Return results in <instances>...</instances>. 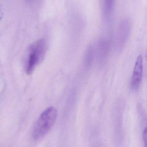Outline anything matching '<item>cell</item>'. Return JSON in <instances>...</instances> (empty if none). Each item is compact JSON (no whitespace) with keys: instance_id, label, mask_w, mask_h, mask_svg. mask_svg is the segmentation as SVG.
<instances>
[{"instance_id":"cell-1","label":"cell","mask_w":147,"mask_h":147,"mask_svg":"<svg viewBox=\"0 0 147 147\" xmlns=\"http://www.w3.org/2000/svg\"><path fill=\"white\" fill-rule=\"evenodd\" d=\"M57 117V111L53 107L47 108L41 114L33 128L32 135L38 139L45 136L55 123Z\"/></svg>"},{"instance_id":"cell-2","label":"cell","mask_w":147,"mask_h":147,"mask_svg":"<svg viewBox=\"0 0 147 147\" xmlns=\"http://www.w3.org/2000/svg\"><path fill=\"white\" fill-rule=\"evenodd\" d=\"M131 25L128 20H123L117 31L116 40V47L117 50L120 51L127 41L130 31Z\"/></svg>"},{"instance_id":"cell-3","label":"cell","mask_w":147,"mask_h":147,"mask_svg":"<svg viewBox=\"0 0 147 147\" xmlns=\"http://www.w3.org/2000/svg\"><path fill=\"white\" fill-rule=\"evenodd\" d=\"M143 72V59L141 55L137 58L131 79V87L133 90L138 89L141 85Z\"/></svg>"},{"instance_id":"cell-4","label":"cell","mask_w":147,"mask_h":147,"mask_svg":"<svg viewBox=\"0 0 147 147\" xmlns=\"http://www.w3.org/2000/svg\"><path fill=\"white\" fill-rule=\"evenodd\" d=\"M97 55L98 62H104L106 59L108 53V45L104 39H101L98 42L97 48Z\"/></svg>"},{"instance_id":"cell-5","label":"cell","mask_w":147,"mask_h":147,"mask_svg":"<svg viewBox=\"0 0 147 147\" xmlns=\"http://www.w3.org/2000/svg\"><path fill=\"white\" fill-rule=\"evenodd\" d=\"M94 51L92 45H89L84 56V63L86 67H91L94 60Z\"/></svg>"},{"instance_id":"cell-6","label":"cell","mask_w":147,"mask_h":147,"mask_svg":"<svg viewBox=\"0 0 147 147\" xmlns=\"http://www.w3.org/2000/svg\"><path fill=\"white\" fill-rule=\"evenodd\" d=\"M114 5L115 4L113 1H103L102 11L105 18H108L111 15Z\"/></svg>"},{"instance_id":"cell-7","label":"cell","mask_w":147,"mask_h":147,"mask_svg":"<svg viewBox=\"0 0 147 147\" xmlns=\"http://www.w3.org/2000/svg\"><path fill=\"white\" fill-rule=\"evenodd\" d=\"M147 129L145 128L143 133V140L144 143V144L145 147H146V144H147Z\"/></svg>"},{"instance_id":"cell-8","label":"cell","mask_w":147,"mask_h":147,"mask_svg":"<svg viewBox=\"0 0 147 147\" xmlns=\"http://www.w3.org/2000/svg\"><path fill=\"white\" fill-rule=\"evenodd\" d=\"M3 16V12L2 11V5H0V21L2 19Z\"/></svg>"}]
</instances>
